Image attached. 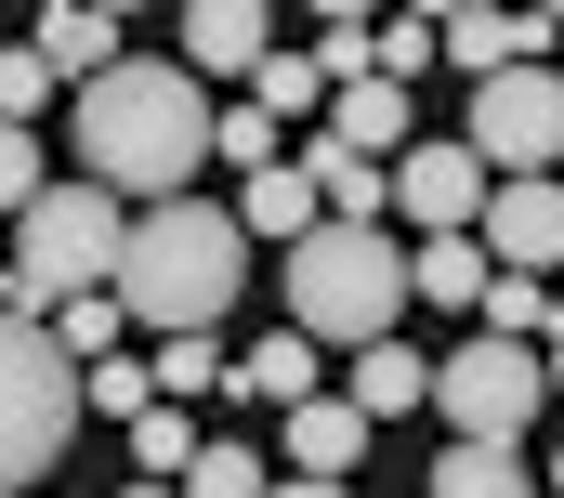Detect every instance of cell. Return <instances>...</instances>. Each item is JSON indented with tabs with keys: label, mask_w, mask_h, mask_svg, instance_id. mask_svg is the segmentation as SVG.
Instances as JSON below:
<instances>
[{
	"label": "cell",
	"mask_w": 564,
	"mask_h": 498,
	"mask_svg": "<svg viewBox=\"0 0 564 498\" xmlns=\"http://www.w3.org/2000/svg\"><path fill=\"white\" fill-rule=\"evenodd\" d=\"M433 53H446V26H433V13H394V26H368V66H381V79H394V93H408V79H421Z\"/></svg>",
	"instance_id": "cell-26"
},
{
	"label": "cell",
	"mask_w": 564,
	"mask_h": 498,
	"mask_svg": "<svg viewBox=\"0 0 564 498\" xmlns=\"http://www.w3.org/2000/svg\"><path fill=\"white\" fill-rule=\"evenodd\" d=\"M210 93L184 79V66H158V53H119L93 93H79V184H106L119 210H171L184 184H197V158H210Z\"/></svg>",
	"instance_id": "cell-1"
},
{
	"label": "cell",
	"mask_w": 564,
	"mask_h": 498,
	"mask_svg": "<svg viewBox=\"0 0 564 498\" xmlns=\"http://www.w3.org/2000/svg\"><path fill=\"white\" fill-rule=\"evenodd\" d=\"M40 184H53V171H40V131H13V119H0V210L26 224V197H40Z\"/></svg>",
	"instance_id": "cell-30"
},
{
	"label": "cell",
	"mask_w": 564,
	"mask_h": 498,
	"mask_svg": "<svg viewBox=\"0 0 564 498\" xmlns=\"http://www.w3.org/2000/svg\"><path fill=\"white\" fill-rule=\"evenodd\" d=\"M552 328H564V289H552Z\"/></svg>",
	"instance_id": "cell-36"
},
{
	"label": "cell",
	"mask_w": 564,
	"mask_h": 498,
	"mask_svg": "<svg viewBox=\"0 0 564 498\" xmlns=\"http://www.w3.org/2000/svg\"><path fill=\"white\" fill-rule=\"evenodd\" d=\"M66 433H79V368H66V342L26 328V315H0V498H40V473L66 459Z\"/></svg>",
	"instance_id": "cell-4"
},
{
	"label": "cell",
	"mask_w": 564,
	"mask_h": 498,
	"mask_svg": "<svg viewBox=\"0 0 564 498\" xmlns=\"http://www.w3.org/2000/svg\"><path fill=\"white\" fill-rule=\"evenodd\" d=\"M119 498H184V486H119Z\"/></svg>",
	"instance_id": "cell-35"
},
{
	"label": "cell",
	"mask_w": 564,
	"mask_h": 498,
	"mask_svg": "<svg viewBox=\"0 0 564 498\" xmlns=\"http://www.w3.org/2000/svg\"><path fill=\"white\" fill-rule=\"evenodd\" d=\"M394 302H408V249L394 224H315V237L289 249V315L315 355L341 342V355H368V342H394Z\"/></svg>",
	"instance_id": "cell-3"
},
{
	"label": "cell",
	"mask_w": 564,
	"mask_h": 498,
	"mask_svg": "<svg viewBox=\"0 0 564 498\" xmlns=\"http://www.w3.org/2000/svg\"><path fill=\"white\" fill-rule=\"evenodd\" d=\"M539 368H552V393H564V328H552V342H539Z\"/></svg>",
	"instance_id": "cell-34"
},
{
	"label": "cell",
	"mask_w": 564,
	"mask_h": 498,
	"mask_svg": "<svg viewBox=\"0 0 564 498\" xmlns=\"http://www.w3.org/2000/svg\"><path fill=\"white\" fill-rule=\"evenodd\" d=\"M315 380H328V355H315L302 328H263V342L237 355V393H263V407H315Z\"/></svg>",
	"instance_id": "cell-16"
},
{
	"label": "cell",
	"mask_w": 564,
	"mask_h": 498,
	"mask_svg": "<svg viewBox=\"0 0 564 498\" xmlns=\"http://www.w3.org/2000/svg\"><path fill=\"white\" fill-rule=\"evenodd\" d=\"M539 498H564V446H552V459H539Z\"/></svg>",
	"instance_id": "cell-33"
},
{
	"label": "cell",
	"mask_w": 564,
	"mask_h": 498,
	"mask_svg": "<svg viewBox=\"0 0 564 498\" xmlns=\"http://www.w3.org/2000/svg\"><path fill=\"white\" fill-rule=\"evenodd\" d=\"M263 498H355V486H328V473H289V486H263Z\"/></svg>",
	"instance_id": "cell-32"
},
{
	"label": "cell",
	"mask_w": 564,
	"mask_h": 498,
	"mask_svg": "<svg viewBox=\"0 0 564 498\" xmlns=\"http://www.w3.org/2000/svg\"><path fill=\"white\" fill-rule=\"evenodd\" d=\"M459 144L486 158V184H552V171H564V79H552V66H512V79H486Z\"/></svg>",
	"instance_id": "cell-7"
},
{
	"label": "cell",
	"mask_w": 564,
	"mask_h": 498,
	"mask_svg": "<svg viewBox=\"0 0 564 498\" xmlns=\"http://www.w3.org/2000/svg\"><path fill=\"white\" fill-rule=\"evenodd\" d=\"M408 302H486V237H421L408 249Z\"/></svg>",
	"instance_id": "cell-19"
},
{
	"label": "cell",
	"mask_w": 564,
	"mask_h": 498,
	"mask_svg": "<svg viewBox=\"0 0 564 498\" xmlns=\"http://www.w3.org/2000/svg\"><path fill=\"white\" fill-rule=\"evenodd\" d=\"M26 53H40L53 79H79V93H93V79L119 66V13H106V0H93V13H79V0H53V13L26 26Z\"/></svg>",
	"instance_id": "cell-13"
},
{
	"label": "cell",
	"mask_w": 564,
	"mask_h": 498,
	"mask_svg": "<svg viewBox=\"0 0 564 498\" xmlns=\"http://www.w3.org/2000/svg\"><path fill=\"white\" fill-rule=\"evenodd\" d=\"M79 407H106V420H144V407H158V368H119V355H106V368H79Z\"/></svg>",
	"instance_id": "cell-28"
},
{
	"label": "cell",
	"mask_w": 564,
	"mask_h": 498,
	"mask_svg": "<svg viewBox=\"0 0 564 498\" xmlns=\"http://www.w3.org/2000/svg\"><path fill=\"white\" fill-rule=\"evenodd\" d=\"M40 106H53V66H40V53H0V119L26 131Z\"/></svg>",
	"instance_id": "cell-31"
},
{
	"label": "cell",
	"mask_w": 564,
	"mask_h": 498,
	"mask_svg": "<svg viewBox=\"0 0 564 498\" xmlns=\"http://www.w3.org/2000/svg\"><path fill=\"white\" fill-rule=\"evenodd\" d=\"M394 210H408L421 237H473V224H486V158H473V144H408V158H394Z\"/></svg>",
	"instance_id": "cell-8"
},
{
	"label": "cell",
	"mask_w": 564,
	"mask_h": 498,
	"mask_svg": "<svg viewBox=\"0 0 564 498\" xmlns=\"http://www.w3.org/2000/svg\"><path fill=\"white\" fill-rule=\"evenodd\" d=\"M184 498H263V459H250V446H197Z\"/></svg>",
	"instance_id": "cell-29"
},
{
	"label": "cell",
	"mask_w": 564,
	"mask_h": 498,
	"mask_svg": "<svg viewBox=\"0 0 564 498\" xmlns=\"http://www.w3.org/2000/svg\"><path fill=\"white\" fill-rule=\"evenodd\" d=\"M408 407H433V355L368 342V355H355V420H408Z\"/></svg>",
	"instance_id": "cell-17"
},
{
	"label": "cell",
	"mask_w": 564,
	"mask_h": 498,
	"mask_svg": "<svg viewBox=\"0 0 564 498\" xmlns=\"http://www.w3.org/2000/svg\"><path fill=\"white\" fill-rule=\"evenodd\" d=\"M302 171H315V210H328V224H394V171H368V158H341V144H315Z\"/></svg>",
	"instance_id": "cell-18"
},
{
	"label": "cell",
	"mask_w": 564,
	"mask_h": 498,
	"mask_svg": "<svg viewBox=\"0 0 564 498\" xmlns=\"http://www.w3.org/2000/svg\"><path fill=\"white\" fill-rule=\"evenodd\" d=\"M473 315H486V342H552V289L539 275H486Z\"/></svg>",
	"instance_id": "cell-22"
},
{
	"label": "cell",
	"mask_w": 564,
	"mask_h": 498,
	"mask_svg": "<svg viewBox=\"0 0 564 498\" xmlns=\"http://www.w3.org/2000/svg\"><path fill=\"white\" fill-rule=\"evenodd\" d=\"M433 26H446V53L473 66V93L512 79V66H539V53L564 40V13H433Z\"/></svg>",
	"instance_id": "cell-11"
},
{
	"label": "cell",
	"mask_w": 564,
	"mask_h": 498,
	"mask_svg": "<svg viewBox=\"0 0 564 498\" xmlns=\"http://www.w3.org/2000/svg\"><path fill=\"white\" fill-rule=\"evenodd\" d=\"M263 53H276L263 0H197L184 13V79H263Z\"/></svg>",
	"instance_id": "cell-10"
},
{
	"label": "cell",
	"mask_w": 564,
	"mask_h": 498,
	"mask_svg": "<svg viewBox=\"0 0 564 498\" xmlns=\"http://www.w3.org/2000/svg\"><path fill=\"white\" fill-rule=\"evenodd\" d=\"M315 224H328V210H315V171H302V158H276V171H250V184H237V237H315Z\"/></svg>",
	"instance_id": "cell-14"
},
{
	"label": "cell",
	"mask_w": 564,
	"mask_h": 498,
	"mask_svg": "<svg viewBox=\"0 0 564 498\" xmlns=\"http://www.w3.org/2000/svg\"><path fill=\"white\" fill-rule=\"evenodd\" d=\"M355 446H368V420H355V393H315V407H289V473H355Z\"/></svg>",
	"instance_id": "cell-15"
},
{
	"label": "cell",
	"mask_w": 564,
	"mask_h": 498,
	"mask_svg": "<svg viewBox=\"0 0 564 498\" xmlns=\"http://www.w3.org/2000/svg\"><path fill=\"white\" fill-rule=\"evenodd\" d=\"M250 106H263V119H315V106H328V66H315V53H263V79H250Z\"/></svg>",
	"instance_id": "cell-21"
},
{
	"label": "cell",
	"mask_w": 564,
	"mask_h": 498,
	"mask_svg": "<svg viewBox=\"0 0 564 498\" xmlns=\"http://www.w3.org/2000/svg\"><path fill=\"white\" fill-rule=\"evenodd\" d=\"M132 473H144V486H184V473H197V433H184V407H144V420H132Z\"/></svg>",
	"instance_id": "cell-24"
},
{
	"label": "cell",
	"mask_w": 564,
	"mask_h": 498,
	"mask_svg": "<svg viewBox=\"0 0 564 498\" xmlns=\"http://www.w3.org/2000/svg\"><path fill=\"white\" fill-rule=\"evenodd\" d=\"M144 368H158V407H184V393H210V380H237V368H224V342H210V328H184V342H158Z\"/></svg>",
	"instance_id": "cell-25"
},
{
	"label": "cell",
	"mask_w": 564,
	"mask_h": 498,
	"mask_svg": "<svg viewBox=\"0 0 564 498\" xmlns=\"http://www.w3.org/2000/svg\"><path fill=\"white\" fill-rule=\"evenodd\" d=\"M237 289H250V237H237V210H210V197L132 210V237H119V315H132V328H158V342L224 328Z\"/></svg>",
	"instance_id": "cell-2"
},
{
	"label": "cell",
	"mask_w": 564,
	"mask_h": 498,
	"mask_svg": "<svg viewBox=\"0 0 564 498\" xmlns=\"http://www.w3.org/2000/svg\"><path fill=\"white\" fill-rule=\"evenodd\" d=\"M132 315H119V289H79V302H53V342H66V368H106V342H119Z\"/></svg>",
	"instance_id": "cell-23"
},
{
	"label": "cell",
	"mask_w": 564,
	"mask_h": 498,
	"mask_svg": "<svg viewBox=\"0 0 564 498\" xmlns=\"http://www.w3.org/2000/svg\"><path fill=\"white\" fill-rule=\"evenodd\" d=\"M433 407L459 446H525V420L552 407V368H539V342H459V355H433Z\"/></svg>",
	"instance_id": "cell-6"
},
{
	"label": "cell",
	"mask_w": 564,
	"mask_h": 498,
	"mask_svg": "<svg viewBox=\"0 0 564 498\" xmlns=\"http://www.w3.org/2000/svg\"><path fill=\"white\" fill-rule=\"evenodd\" d=\"M433 498H539V473H525V446H446Z\"/></svg>",
	"instance_id": "cell-20"
},
{
	"label": "cell",
	"mask_w": 564,
	"mask_h": 498,
	"mask_svg": "<svg viewBox=\"0 0 564 498\" xmlns=\"http://www.w3.org/2000/svg\"><path fill=\"white\" fill-rule=\"evenodd\" d=\"M210 158H237V171H276V158H289V131L263 119V106H224V119H210Z\"/></svg>",
	"instance_id": "cell-27"
},
{
	"label": "cell",
	"mask_w": 564,
	"mask_h": 498,
	"mask_svg": "<svg viewBox=\"0 0 564 498\" xmlns=\"http://www.w3.org/2000/svg\"><path fill=\"white\" fill-rule=\"evenodd\" d=\"M119 237H132V210L106 197V184H40L26 197V224H13V275L26 289H53V302H79V289H119Z\"/></svg>",
	"instance_id": "cell-5"
},
{
	"label": "cell",
	"mask_w": 564,
	"mask_h": 498,
	"mask_svg": "<svg viewBox=\"0 0 564 498\" xmlns=\"http://www.w3.org/2000/svg\"><path fill=\"white\" fill-rule=\"evenodd\" d=\"M315 144H341V158L394 171V158H408V93H394V79H341V93H328V131H315Z\"/></svg>",
	"instance_id": "cell-12"
},
{
	"label": "cell",
	"mask_w": 564,
	"mask_h": 498,
	"mask_svg": "<svg viewBox=\"0 0 564 498\" xmlns=\"http://www.w3.org/2000/svg\"><path fill=\"white\" fill-rule=\"evenodd\" d=\"M473 237H486L499 275H552L564 262V171L552 184H486V224H473Z\"/></svg>",
	"instance_id": "cell-9"
}]
</instances>
